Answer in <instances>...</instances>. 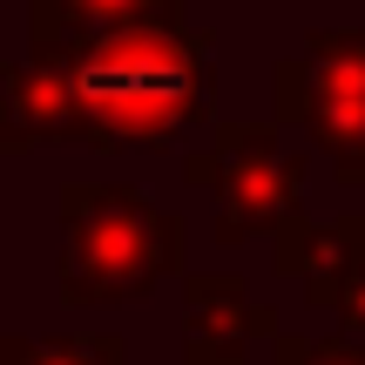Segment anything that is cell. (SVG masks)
<instances>
[{
    "label": "cell",
    "instance_id": "cell-1",
    "mask_svg": "<svg viewBox=\"0 0 365 365\" xmlns=\"http://www.w3.org/2000/svg\"><path fill=\"white\" fill-rule=\"evenodd\" d=\"M68 95V129L95 143H149L203 108V61L196 41L170 27H108L75 41V54H48Z\"/></svg>",
    "mask_w": 365,
    "mask_h": 365
},
{
    "label": "cell",
    "instance_id": "cell-2",
    "mask_svg": "<svg viewBox=\"0 0 365 365\" xmlns=\"http://www.w3.org/2000/svg\"><path fill=\"white\" fill-rule=\"evenodd\" d=\"M68 298H129L176 264V223H163L135 190H68Z\"/></svg>",
    "mask_w": 365,
    "mask_h": 365
},
{
    "label": "cell",
    "instance_id": "cell-3",
    "mask_svg": "<svg viewBox=\"0 0 365 365\" xmlns=\"http://www.w3.org/2000/svg\"><path fill=\"white\" fill-rule=\"evenodd\" d=\"M312 122L345 156L339 170L352 176V156H365V41L359 34L318 41V54H312Z\"/></svg>",
    "mask_w": 365,
    "mask_h": 365
},
{
    "label": "cell",
    "instance_id": "cell-4",
    "mask_svg": "<svg viewBox=\"0 0 365 365\" xmlns=\"http://www.w3.org/2000/svg\"><path fill=\"white\" fill-rule=\"evenodd\" d=\"M54 7H61L68 21H81V27H95V34H108V27H135V21H149V14L170 7V0H54Z\"/></svg>",
    "mask_w": 365,
    "mask_h": 365
},
{
    "label": "cell",
    "instance_id": "cell-5",
    "mask_svg": "<svg viewBox=\"0 0 365 365\" xmlns=\"http://www.w3.org/2000/svg\"><path fill=\"white\" fill-rule=\"evenodd\" d=\"M115 359V345H75V339H61V345H14V365H108Z\"/></svg>",
    "mask_w": 365,
    "mask_h": 365
},
{
    "label": "cell",
    "instance_id": "cell-6",
    "mask_svg": "<svg viewBox=\"0 0 365 365\" xmlns=\"http://www.w3.org/2000/svg\"><path fill=\"white\" fill-rule=\"evenodd\" d=\"M291 365H365V359L331 352V345H298V352H291Z\"/></svg>",
    "mask_w": 365,
    "mask_h": 365
}]
</instances>
